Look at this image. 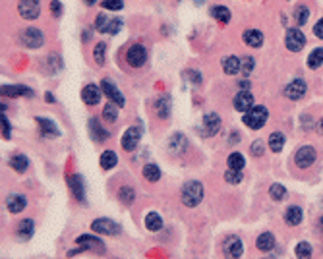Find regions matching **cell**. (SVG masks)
<instances>
[{
    "mask_svg": "<svg viewBox=\"0 0 323 259\" xmlns=\"http://www.w3.org/2000/svg\"><path fill=\"white\" fill-rule=\"evenodd\" d=\"M226 162H228V168H232V170H242L244 164H246V160H244V155H242V153H230Z\"/></svg>",
    "mask_w": 323,
    "mask_h": 259,
    "instance_id": "obj_33",
    "label": "cell"
},
{
    "mask_svg": "<svg viewBox=\"0 0 323 259\" xmlns=\"http://www.w3.org/2000/svg\"><path fill=\"white\" fill-rule=\"evenodd\" d=\"M2 136L8 139L10 138V124H8V120L2 116Z\"/></svg>",
    "mask_w": 323,
    "mask_h": 259,
    "instance_id": "obj_50",
    "label": "cell"
},
{
    "mask_svg": "<svg viewBox=\"0 0 323 259\" xmlns=\"http://www.w3.org/2000/svg\"><path fill=\"white\" fill-rule=\"evenodd\" d=\"M256 246H258V250H262V252H271V250L275 248V236H273L271 232H263V234H260V238H258Z\"/></svg>",
    "mask_w": 323,
    "mask_h": 259,
    "instance_id": "obj_26",
    "label": "cell"
},
{
    "mask_svg": "<svg viewBox=\"0 0 323 259\" xmlns=\"http://www.w3.org/2000/svg\"><path fill=\"white\" fill-rule=\"evenodd\" d=\"M51 8H53L54 16H60V14H62V4H60L58 0H53V4H51Z\"/></svg>",
    "mask_w": 323,
    "mask_h": 259,
    "instance_id": "obj_51",
    "label": "cell"
},
{
    "mask_svg": "<svg viewBox=\"0 0 323 259\" xmlns=\"http://www.w3.org/2000/svg\"><path fill=\"white\" fill-rule=\"evenodd\" d=\"M267 118H269V112H267L265 106H254V108H250V110L244 114L242 122H244L248 128H252V130H260V128L265 126Z\"/></svg>",
    "mask_w": 323,
    "mask_h": 259,
    "instance_id": "obj_2",
    "label": "cell"
},
{
    "mask_svg": "<svg viewBox=\"0 0 323 259\" xmlns=\"http://www.w3.org/2000/svg\"><path fill=\"white\" fill-rule=\"evenodd\" d=\"M10 166L16 170V172H25L27 166H29V160L25 155H14L10 159Z\"/></svg>",
    "mask_w": 323,
    "mask_h": 259,
    "instance_id": "obj_29",
    "label": "cell"
},
{
    "mask_svg": "<svg viewBox=\"0 0 323 259\" xmlns=\"http://www.w3.org/2000/svg\"><path fill=\"white\" fill-rule=\"evenodd\" d=\"M140 139H141V130L136 128V126H134V128H128V130L124 132V136H122V149L134 151V149L138 147Z\"/></svg>",
    "mask_w": 323,
    "mask_h": 259,
    "instance_id": "obj_10",
    "label": "cell"
},
{
    "mask_svg": "<svg viewBox=\"0 0 323 259\" xmlns=\"http://www.w3.org/2000/svg\"><path fill=\"white\" fill-rule=\"evenodd\" d=\"M242 37H244V43L252 49H258L263 45V33L260 29H246Z\"/></svg>",
    "mask_w": 323,
    "mask_h": 259,
    "instance_id": "obj_18",
    "label": "cell"
},
{
    "mask_svg": "<svg viewBox=\"0 0 323 259\" xmlns=\"http://www.w3.org/2000/svg\"><path fill=\"white\" fill-rule=\"evenodd\" d=\"M78 244L81 246V250H95V252H105V246H103V242L99 240V238H93V236H87V234H83V236H80L78 238Z\"/></svg>",
    "mask_w": 323,
    "mask_h": 259,
    "instance_id": "obj_16",
    "label": "cell"
},
{
    "mask_svg": "<svg viewBox=\"0 0 323 259\" xmlns=\"http://www.w3.org/2000/svg\"><path fill=\"white\" fill-rule=\"evenodd\" d=\"M116 106H118V104H114V103H108L107 106H105L103 116H105L107 122H116V120H118V110H116Z\"/></svg>",
    "mask_w": 323,
    "mask_h": 259,
    "instance_id": "obj_42",
    "label": "cell"
},
{
    "mask_svg": "<svg viewBox=\"0 0 323 259\" xmlns=\"http://www.w3.org/2000/svg\"><path fill=\"white\" fill-rule=\"evenodd\" d=\"M101 87H103V93H105V95H107L108 99H110L114 104H118V106H124V104H126V101H124V95L118 91V87L114 85V81H110V80H103Z\"/></svg>",
    "mask_w": 323,
    "mask_h": 259,
    "instance_id": "obj_11",
    "label": "cell"
},
{
    "mask_svg": "<svg viewBox=\"0 0 323 259\" xmlns=\"http://www.w3.org/2000/svg\"><path fill=\"white\" fill-rule=\"evenodd\" d=\"M145 226H147V230H151V232H157V230H161V228H162L161 215H159V213H155V211L147 213V217H145Z\"/></svg>",
    "mask_w": 323,
    "mask_h": 259,
    "instance_id": "obj_28",
    "label": "cell"
},
{
    "mask_svg": "<svg viewBox=\"0 0 323 259\" xmlns=\"http://www.w3.org/2000/svg\"><path fill=\"white\" fill-rule=\"evenodd\" d=\"M155 110H157V116H159V118L166 120L168 114H170V97H168V95L159 97L157 103H155Z\"/></svg>",
    "mask_w": 323,
    "mask_h": 259,
    "instance_id": "obj_25",
    "label": "cell"
},
{
    "mask_svg": "<svg viewBox=\"0 0 323 259\" xmlns=\"http://www.w3.org/2000/svg\"><path fill=\"white\" fill-rule=\"evenodd\" d=\"M314 35L316 37H320V39H323V18L314 25Z\"/></svg>",
    "mask_w": 323,
    "mask_h": 259,
    "instance_id": "obj_49",
    "label": "cell"
},
{
    "mask_svg": "<svg viewBox=\"0 0 323 259\" xmlns=\"http://www.w3.org/2000/svg\"><path fill=\"white\" fill-rule=\"evenodd\" d=\"M269 196L275 201H283V199L286 198V190H284V186H281V184H273L269 188Z\"/></svg>",
    "mask_w": 323,
    "mask_h": 259,
    "instance_id": "obj_39",
    "label": "cell"
},
{
    "mask_svg": "<svg viewBox=\"0 0 323 259\" xmlns=\"http://www.w3.org/2000/svg\"><path fill=\"white\" fill-rule=\"evenodd\" d=\"M95 2H97V0H85V4H89V6H91V4H95Z\"/></svg>",
    "mask_w": 323,
    "mask_h": 259,
    "instance_id": "obj_56",
    "label": "cell"
},
{
    "mask_svg": "<svg viewBox=\"0 0 323 259\" xmlns=\"http://www.w3.org/2000/svg\"><path fill=\"white\" fill-rule=\"evenodd\" d=\"M308 18H310V10H308V6L300 4V6L294 10V20H296V23H298V25H304V23L308 21Z\"/></svg>",
    "mask_w": 323,
    "mask_h": 259,
    "instance_id": "obj_36",
    "label": "cell"
},
{
    "mask_svg": "<svg viewBox=\"0 0 323 259\" xmlns=\"http://www.w3.org/2000/svg\"><path fill=\"white\" fill-rule=\"evenodd\" d=\"M318 130H320V134L323 136V118L320 120V122H318Z\"/></svg>",
    "mask_w": 323,
    "mask_h": 259,
    "instance_id": "obj_54",
    "label": "cell"
},
{
    "mask_svg": "<svg viewBox=\"0 0 323 259\" xmlns=\"http://www.w3.org/2000/svg\"><path fill=\"white\" fill-rule=\"evenodd\" d=\"M47 101H49V103H54V97L51 93H47Z\"/></svg>",
    "mask_w": 323,
    "mask_h": 259,
    "instance_id": "obj_55",
    "label": "cell"
},
{
    "mask_svg": "<svg viewBox=\"0 0 323 259\" xmlns=\"http://www.w3.org/2000/svg\"><path fill=\"white\" fill-rule=\"evenodd\" d=\"M91 228H93L97 234H108V236L120 234V230H122L120 224L114 222V220H110V219H95L93 224H91Z\"/></svg>",
    "mask_w": 323,
    "mask_h": 259,
    "instance_id": "obj_7",
    "label": "cell"
},
{
    "mask_svg": "<svg viewBox=\"0 0 323 259\" xmlns=\"http://www.w3.org/2000/svg\"><path fill=\"white\" fill-rule=\"evenodd\" d=\"M33 232H35V222H33L31 219H25V220L20 222V226H18V236H20V238L27 240V238L33 236Z\"/></svg>",
    "mask_w": 323,
    "mask_h": 259,
    "instance_id": "obj_27",
    "label": "cell"
},
{
    "mask_svg": "<svg viewBox=\"0 0 323 259\" xmlns=\"http://www.w3.org/2000/svg\"><path fill=\"white\" fill-rule=\"evenodd\" d=\"M143 176L149 180V182H157L161 178V170L157 164H145L143 166Z\"/></svg>",
    "mask_w": 323,
    "mask_h": 259,
    "instance_id": "obj_34",
    "label": "cell"
},
{
    "mask_svg": "<svg viewBox=\"0 0 323 259\" xmlns=\"http://www.w3.org/2000/svg\"><path fill=\"white\" fill-rule=\"evenodd\" d=\"M240 87H242V91H248V87H250V81H240Z\"/></svg>",
    "mask_w": 323,
    "mask_h": 259,
    "instance_id": "obj_53",
    "label": "cell"
},
{
    "mask_svg": "<svg viewBox=\"0 0 323 259\" xmlns=\"http://www.w3.org/2000/svg\"><path fill=\"white\" fill-rule=\"evenodd\" d=\"M296 258L298 259H310L312 258V246L308 244V242H300L298 246H296Z\"/></svg>",
    "mask_w": 323,
    "mask_h": 259,
    "instance_id": "obj_38",
    "label": "cell"
},
{
    "mask_svg": "<svg viewBox=\"0 0 323 259\" xmlns=\"http://www.w3.org/2000/svg\"><path fill=\"white\" fill-rule=\"evenodd\" d=\"M2 95H4V97H16V95L31 97L33 91H31L29 87H23V85H4V87H2Z\"/></svg>",
    "mask_w": 323,
    "mask_h": 259,
    "instance_id": "obj_22",
    "label": "cell"
},
{
    "mask_svg": "<svg viewBox=\"0 0 323 259\" xmlns=\"http://www.w3.org/2000/svg\"><path fill=\"white\" fill-rule=\"evenodd\" d=\"M168 149H170V153H174V155H182V153L188 149V141H186V138L180 136V134L172 136L170 141H168Z\"/></svg>",
    "mask_w": 323,
    "mask_h": 259,
    "instance_id": "obj_20",
    "label": "cell"
},
{
    "mask_svg": "<svg viewBox=\"0 0 323 259\" xmlns=\"http://www.w3.org/2000/svg\"><path fill=\"white\" fill-rule=\"evenodd\" d=\"M68 184H70V188H72V192H74L76 199H78V201H85V194H83V182H81V176L72 174V176H70V180H68Z\"/></svg>",
    "mask_w": 323,
    "mask_h": 259,
    "instance_id": "obj_21",
    "label": "cell"
},
{
    "mask_svg": "<svg viewBox=\"0 0 323 259\" xmlns=\"http://www.w3.org/2000/svg\"><path fill=\"white\" fill-rule=\"evenodd\" d=\"M221 130V116L215 112H209L203 116V134L205 136H215Z\"/></svg>",
    "mask_w": 323,
    "mask_h": 259,
    "instance_id": "obj_14",
    "label": "cell"
},
{
    "mask_svg": "<svg viewBox=\"0 0 323 259\" xmlns=\"http://www.w3.org/2000/svg\"><path fill=\"white\" fill-rule=\"evenodd\" d=\"M118 198H120V201L124 203V205H130L132 201H134V198H136V194H134V190L132 188H120V192H118Z\"/></svg>",
    "mask_w": 323,
    "mask_h": 259,
    "instance_id": "obj_40",
    "label": "cell"
},
{
    "mask_svg": "<svg viewBox=\"0 0 323 259\" xmlns=\"http://www.w3.org/2000/svg\"><path fill=\"white\" fill-rule=\"evenodd\" d=\"M89 134H91V138H93L97 143L105 141V139L108 138V132L107 130H103V126L99 124L97 118H91V120H89Z\"/></svg>",
    "mask_w": 323,
    "mask_h": 259,
    "instance_id": "obj_19",
    "label": "cell"
},
{
    "mask_svg": "<svg viewBox=\"0 0 323 259\" xmlns=\"http://www.w3.org/2000/svg\"><path fill=\"white\" fill-rule=\"evenodd\" d=\"M122 6H124L122 0H103L105 10H122Z\"/></svg>",
    "mask_w": 323,
    "mask_h": 259,
    "instance_id": "obj_46",
    "label": "cell"
},
{
    "mask_svg": "<svg viewBox=\"0 0 323 259\" xmlns=\"http://www.w3.org/2000/svg\"><path fill=\"white\" fill-rule=\"evenodd\" d=\"M25 205H27V199L21 194H10L8 199H6V207H8L10 213H20V211L25 209Z\"/></svg>",
    "mask_w": 323,
    "mask_h": 259,
    "instance_id": "obj_17",
    "label": "cell"
},
{
    "mask_svg": "<svg viewBox=\"0 0 323 259\" xmlns=\"http://www.w3.org/2000/svg\"><path fill=\"white\" fill-rule=\"evenodd\" d=\"M211 16L215 18L217 21H222V23H228L230 21V12H228V8L226 6H213L211 8Z\"/></svg>",
    "mask_w": 323,
    "mask_h": 259,
    "instance_id": "obj_30",
    "label": "cell"
},
{
    "mask_svg": "<svg viewBox=\"0 0 323 259\" xmlns=\"http://www.w3.org/2000/svg\"><path fill=\"white\" fill-rule=\"evenodd\" d=\"M250 151H252V155L254 157H262L263 155V151H265L263 141H260V139H258V141H254V145H252V149H250Z\"/></svg>",
    "mask_w": 323,
    "mask_h": 259,
    "instance_id": "obj_47",
    "label": "cell"
},
{
    "mask_svg": "<svg viewBox=\"0 0 323 259\" xmlns=\"http://www.w3.org/2000/svg\"><path fill=\"white\" fill-rule=\"evenodd\" d=\"M81 99H83V103L85 104L95 106V104L101 101V89H99L97 85L89 83V85H85V87L81 89Z\"/></svg>",
    "mask_w": 323,
    "mask_h": 259,
    "instance_id": "obj_13",
    "label": "cell"
},
{
    "mask_svg": "<svg viewBox=\"0 0 323 259\" xmlns=\"http://www.w3.org/2000/svg\"><path fill=\"white\" fill-rule=\"evenodd\" d=\"M107 23H108V20L105 18V14H99V16L95 18V27H97V31H105V29H107Z\"/></svg>",
    "mask_w": 323,
    "mask_h": 259,
    "instance_id": "obj_48",
    "label": "cell"
},
{
    "mask_svg": "<svg viewBox=\"0 0 323 259\" xmlns=\"http://www.w3.org/2000/svg\"><path fill=\"white\" fill-rule=\"evenodd\" d=\"M222 250H224V256L226 259H238L244 252V246H242V240L236 238V236H228L222 244Z\"/></svg>",
    "mask_w": 323,
    "mask_h": 259,
    "instance_id": "obj_9",
    "label": "cell"
},
{
    "mask_svg": "<svg viewBox=\"0 0 323 259\" xmlns=\"http://www.w3.org/2000/svg\"><path fill=\"white\" fill-rule=\"evenodd\" d=\"M283 147H284V136H283V132H273L269 136V149L275 151V153H279Z\"/></svg>",
    "mask_w": 323,
    "mask_h": 259,
    "instance_id": "obj_31",
    "label": "cell"
},
{
    "mask_svg": "<svg viewBox=\"0 0 323 259\" xmlns=\"http://www.w3.org/2000/svg\"><path fill=\"white\" fill-rule=\"evenodd\" d=\"M202 199H203V186L196 180L186 182L182 188V203L186 207H196L202 203Z\"/></svg>",
    "mask_w": 323,
    "mask_h": 259,
    "instance_id": "obj_1",
    "label": "cell"
},
{
    "mask_svg": "<svg viewBox=\"0 0 323 259\" xmlns=\"http://www.w3.org/2000/svg\"><path fill=\"white\" fill-rule=\"evenodd\" d=\"M105 51H107V45L105 43H97V47H95V51H93V58H95V62L101 66V64H105Z\"/></svg>",
    "mask_w": 323,
    "mask_h": 259,
    "instance_id": "obj_44",
    "label": "cell"
},
{
    "mask_svg": "<svg viewBox=\"0 0 323 259\" xmlns=\"http://www.w3.org/2000/svg\"><path fill=\"white\" fill-rule=\"evenodd\" d=\"M224 180H226L228 184H240V182H242V170H232V168H228L226 174H224Z\"/></svg>",
    "mask_w": 323,
    "mask_h": 259,
    "instance_id": "obj_43",
    "label": "cell"
},
{
    "mask_svg": "<svg viewBox=\"0 0 323 259\" xmlns=\"http://www.w3.org/2000/svg\"><path fill=\"white\" fill-rule=\"evenodd\" d=\"M320 228H322V232H323V217L320 219Z\"/></svg>",
    "mask_w": 323,
    "mask_h": 259,
    "instance_id": "obj_57",
    "label": "cell"
},
{
    "mask_svg": "<svg viewBox=\"0 0 323 259\" xmlns=\"http://www.w3.org/2000/svg\"><path fill=\"white\" fill-rule=\"evenodd\" d=\"M302 209L296 207V205H290V207L286 209V213H284V220H286V224H290V226H296V224H300L302 222Z\"/></svg>",
    "mask_w": 323,
    "mask_h": 259,
    "instance_id": "obj_23",
    "label": "cell"
},
{
    "mask_svg": "<svg viewBox=\"0 0 323 259\" xmlns=\"http://www.w3.org/2000/svg\"><path fill=\"white\" fill-rule=\"evenodd\" d=\"M186 78H188V80L192 78V80L196 81V85H200V83H202V78H200V74H196V72H186Z\"/></svg>",
    "mask_w": 323,
    "mask_h": 259,
    "instance_id": "obj_52",
    "label": "cell"
},
{
    "mask_svg": "<svg viewBox=\"0 0 323 259\" xmlns=\"http://www.w3.org/2000/svg\"><path fill=\"white\" fill-rule=\"evenodd\" d=\"M234 108L240 112H248L250 108H254V95L250 91H240L234 97Z\"/></svg>",
    "mask_w": 323,
    "mask_h": 259,
    "instance_id": "obj_15",
    "label": "cell"
},
{
    "mask_svg": "<svg viewBox=\"0 0 323 259\" xmlns=\"http://www.w3.org/2000/svg\"><path fill=\"white\" fill-rule=\"evenodd\" d=\"M284 43H286V49L290 52H300L304 49V45H306V37H304V33L298 27H292V29L286 31Z\"/></svg>",
    "mask_w": 323,
    "mask_h": 259,
    "instance_id": "obj_4",
    "label": "cell"
},
{
    "mask_svg": "<svg viewBox=\"0 0 323 259\" xmlns=\"http://www.w3.org/2000/svg\"><path fill=\"white\" fill-rule=\"evenodd\" d=\"M222 70H224L226 76H236V74L240 72V58H236V56H226V58L222 60Z\"/></svg>",
    "mask_w": 323,
    "mask_h": 259,
    "instance_id": "obj_24",
    "label": "cell"
},
{
    "mask_svg": "<svg viewBox=\"0 0 323 259\" xmlns=\"http://www.w3.org/2000/svg\"><path fill=\"white\" fill-rule=\"evenodd\" d=\"M126 60L132 68H141L147 60V49L143 45H132L126 52Z\"/></svg>",
    "mask_w": 323,
    "mask_h": 259,
    "instance_id": "obj_5",
    "label": "cell"
},
{
    "mask_svg": "<svg viewBox=\"0 0 323 259\" xmlns=\"http://www.w3.org/2000/svg\"><path fill=\"white\" fill-rule=\"evenodd\" d=\"M306 91H308V85H306V81L304 80H292L286 87H284V97L286 99H290V101H298V99H302L304 95H306Z\"/></svg>",
    "mask_w": 323,
    "mask_h": 259,
    "instance_id": "obj_6",
    "label": "cell"
},
{
    "mask_svg": "<svg viewBox=\"0 0 323 259\" xmlns=\"http://www.w3.org/2000/svg\"><path fill=\"white\" fill-rule=\"evenodd\" d=\"M254 66H256V60H254L252 56L240 58V72H242L244 76H250V74L254 72Z\"/></svg>",
    "mask_w": 323,
    "mask_h": 259,
    "instance_id": "obj_37",
    "label": "cell"
},
{
    "mask_svg": "<svg viewBox=\"0 0 323 259\" xmlns=\"http://www.w3.org/2000/svg\"><path fill=\"white\" fill-rule=\"evenodd\" d=\"M37 122H39V126L43 128V134H45V136H56V134H58L56 126H54L51 120H45V118H37Z\"/></svg>",
    "mask_w": 323,
    "mask_h": 259,
    "instance_id": "obj_41",
    "label": "cell"
},
{
    "mask_svg": "<svg viewBox=\"0 0 323 259\" xmlns=\"http://www.w3.org/2000/svg\"><path fill=\"white\" fill-rule=\"evenodd\" d=\"M316 159H318L316 149H314L312 145H304V147H300V149L296 151L294 162H296L298 168H310V166L316 162Z\"/></svg>",
    "mask_w": 323,
    "mask_h": 259,
    "instance_id": "obj_3",
    "label": "cell"
},
{
    "mask_svg": "<svg viewBox=\"0 0 323 259\" xmlns=\"http://www.w3.org/2000/svg\"><path fill=\"white\" fill-rule=\"evenodd\" d=\"M20 14L25 20H35L41 14V6L37 0H21L20 2Z\"/></svg>",
    "mask_w": 323,
    "mask_h": 259,
    "instance_id": "obj_12",
    "label": "cell"
},
{
    "mask_svg": "<svg viewBox=\"0 0 323 259\" xmlns=\"http://www.w3.org/2000/svg\"><path fill=\"white\" fill-rule=\"evenodd\" d=\"M120 27H122V20H108L107 23V29H105V33H108V35H116L118 31H120Z\"/></svg>",
    "mask_w": 323,
    "mask_h": 259,
    "instance_id": "obj_45",
    "label": "cell"
},
{
    "mask_svg": "<svg viewBox=\"0 0 323 259\" xmlns=\"http://www.w3.org/2000/svg\"><path fill=\"white\" fill-rule=\"evenodd\" d=\"M323 64V49H314L308 56V68L316 70Z\"/></svg>",
    "mask_w": 323,
    "mask_h": 259,
    "instance_id": "obj_32",
    "label": "cell"
},
{
    "mask_svg": "<svg viewBox=\"0 0 323 259\" xmlns=\"http://www.w3.org/2000/svg\"><path fill=\"white\" fill-rule=\"evenodd\" d=\"M116 160H118V157H116L114 151H105V153L101 155V168L110 170L112 166H116Z\"/></svg>",
    "mask_w": 323,
    "mask_h": 259,
    "instance_id": "obj_35",
    "label": "cell"
},
{
    "mask_svg": "<svg viewBox=\"0 0 323 259\" xmlns=\"http://www.w3.org/2000/svg\"><path fill=\"white\" fill-rule=\"evenodd\" d=\"M21 41H23V45L25 47H29V49H39L41 45H43V31L41 29H37V27H27L23 33H21Z\"/></svg>",
    "mask_w": 323,
    "mask_h": 259,
    "instance_id": "obj_8",
    "label": "cell"
}]
</instances>
